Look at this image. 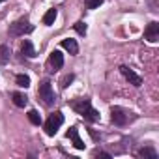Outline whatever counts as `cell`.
<instances>
[{"instance_id": "2", "label": "cell", "mask_w": 159, "mask_h": 159, "mask_svg": "<svg viewBox=\"0 0 159 159\" xmlns=\"http://www.w3.org/2000/svg\"><path fill=\"white\" fill-rule=\"evenodd\" d=\"M137 116L133 114V112H129V111H125V109H122V107H112L111 109V120H112V124L114 125H127L129 122H133Z\"/></svg>"}, {"instance_id": "17", "label": "cell", "mask_w": 159, "mask_h": 159, "mask_svg": "<svg viewBox=\"0 0 159 159\" xmlns=\"http://www.w3.org/2000/svg\"><path fill=\"white\" fill-rule=\"evenodd\" d=\"M28 120H30L34 125H39V124H41V116H39V112H38V111H34V109H32V111H28Z\"/></svg>"}, {"instance_id": "8", "label": "cell", "mask_w": 159, "mask_h": 159, "mask_svg": "<svg viewBox=\"0 0 159 159\" xmlns=\"http://www.w3.org/2000/svg\"><path fill=\"white\" fill-rule=\"evenodd\" d=\"M67 139H71V142H73V146H75L77 150H84V142H83L81 137H79V129H77V127H69Z\"/></svg>"}, {"instance_id": "10", "label": "cell", "mask_w": 159, "mask_h": 159, "mask_svg": "<svg viewBox=\"0 0 159 159\" xmlns=\"http://www.w3.org/2000/svg\"><path fill=\"white\" fill-rule=\"evenodd\" d=\"M62 47H64L66 51H69V54H77V52H79V45H77V41L71 39V38L62 39Z\"/></svg>"}, {"instance_id": "14", "label": "cell", "mask_w": 159, "mask_h": 159, "mask_svg": "<svg viewBox=\"0 0 159 159\" xmlns=\"http://www.w3.org/2000/svg\"><path fill=\"white\" fill-rule=\"evenodd\" d=\"M56 15H58V11L54 10V8H51L45 15H43V25H47V26H51L54 21H56Z\"/></svg>"}, {"instance_id": "22", "label": "cell", "mask_w": 159, "mask_h": 159, "mask_svg": "<svg viewBox=\"0 0 159 159\" xmlns=\"http://www.w3.org/2000/svg\"><path fill=\"white\" fill-rule=\"evenodd\" d=\"M0 2H4V0H0Z\"/></svg>"}, {"instance_id": "12", "label": "cell", "mask_w": 159, "mask_h": 159, "mask_svg": "<svg viewBox=\"0 0 159 159\" xmlns=\"http://www.w3.org/2000/svg\"><path fill=\"white\" fill-rule=\"evenodd\" d=\"M139 157H144V159H157V152L152 148V146H144L139 150Z\"/></svg>"}, {"instance_id": "4", "label": "cell", "mask_w": 159, "mask_h": 159, "mask_svg": "<svg viewBox=\"0 0 159 159\" xmlns=\"http://www.w3.org/2000/svg\"><path fill=\"white\" fill-rule=\"evenodd\" d=\"M32 30H34V26L30 25V21H28L26 17H21V19H17L13 25H10V36H13V38L30 34Z\"/></svg>"}, {"instance_id": "3", "label": "cell", "mask_w": 159, "mask_h": 159, "mask_svg": "<svg viewBox=\"0 0 159 159\" xmlns=\"http://www.w3.org/2000/svg\"><path fill=\"white\" fill-rule=\"evenodd\" d=\"M62 124H64V114L60 112V111H56V112H52L49 118H47V122H45V133L49 135V137H54L56 133H58V129L62 127Z\"/></svg>"}, {"instance_id": "5", "label": "cell", "mask_w": 159, "mask_h": 159, "mask_svg": "<svg viewBox=\"0 0 159 159\" xmlns=\"http://www.w3.org/2000/svg\"><path fill=\"white\" fill-rule=\"evenodd\" d=\"M38 98L47 105V107H51L52 103H54V90H52V84L49 83V81H43L41 84H39V88H38Z\"/></svg>"}, {"instance_id": "20", "label": "cell", "mask_w": 159, "mask_h": 159, "mask_svg": "<svg viewBox=\"0 0 159 159\" xmlns=\"http://www.w3.org/2000/svg\"><path fill=\"white\" fill-rule=\"evenodd\" d=\"M73 79H75V75H66V77L62 79V88H67L69 83H73Z\"/></svg>"}, {"instance_id": "19", "label": "cell", "mask_w": 159, "mask_h": 159, "mask_svg": "<svg viewBox=\"0 0 159 159\" xmlns=\"http://www.w3.org/2000/svg\"><path fill=\"white\" fill-rule=\"evenodd\" d=\"M103 4V0H86V6L90 8V10H96V8H99Z\"/></svg>"}, {"instance_id": "21", "label": "cell", "mask_w": 159, "mask_h": 159, "mask_svg": "<svg viewBox=\"0 0 159 159\" xmlns=\"http://www.w3.org/2000/svg\"><path fill=\"white\" fill-rule=\"evenodd\" d=\"M96 157H105V159H111V153H105V152H96Z\"/></svg>"}, {"instance_id": "1", "label": "cell", "mask_w": 159, "mask_h": 159, "mask_svg": "<svg viewBox=\"0 0 159 159\" xmlns=\"http://www.w3.org/2000/svg\"><path fill=\"white\" fill-rule=\"evenodd\" d=\"M71 109H73L77 114H81L84 120L92 122V124L99 122V112L92 107L90 99H77V101H71Z\"/></svg>"}, {"instance_id": "16", "label": "cell", "mask_w": 159, "mask_h": 159, "mask_svg": "<svg viewBox=\"0 0 159 159\" xmlns=\"http://www.w3.org/2000/svg\"><path fill=\"white\" fill-rule=\"evenodd\" d=\"M15 83H17L21 88H28V86H30V77L21 73V75H17V77H15Z\"/></svg>"}, {"instance_id": "6", "label": "cell", "mask_w": 159, "mask_h": 159, "mask_svg": "<svg viewBox=\"0 0 159 159\" xmlns=\"http://www.w3.org/2000/svg\"><path fill=\"white\" fill-rule=\"evenodd\" d=\"M120 71H122V75L129 81V84H133V86H140L142 84V79H140V75H137L131 67H127V66H122L120 67Z\"/></svg>"}, {"instance_id": "11", "label": "cell", "mask_w": 159, "mask_h": 159, "mask_svg": "<svg viewBox=\"0 0 159 159\" xmlns=\"http://www.w3.org/2000/svg\"><path fill=\"white\" fill-rule=\"evenodd\" d=\"M21 51H23V54H25L26 58H34V56H36V51H34V45H32L30 39H25V41H23Z\"/></svg>"}, {"instance_id": "15", "label": "cell", "mask_w": 159, "mask_h": 159, "mask_svg": "<svg viewBox=\"0 0 159 159\" xmlns=\"http://www.w3.org/2000/svg\"><path fill=\"white\" fill-rule=\"evenodd\" d=\"M10 54H11V51H10L8 45H0V64H8L10 62Z\"/></svg>"}, {"instance_id": "9", "label": "cell", "mask_w": 159, "mask_h": 159, "mask_svg": "<svg viewBox=\"0 0 159 159\" xmlns=\"http://www.w3.org/2000/svg\"><path fill=\"white\" fill-rule=\"evenodd\" d=\"M49 64L52 66V69L56 71V69H60L62 66H64V54L60 52V51H52L51 52V56H49Z\"/></svg>"}, {"instance_id": "7", "label": "cell", "mask_w": 159, "mask_h": 159, "mask_svg": "<svg viewBox=\"0 0 159 159\" xmlns=\"http://www.w3.org/2000/svg\"><path fill=\"white\" fill-rule=\"evenodd\" d=\"M144 38L150 41V43H155L157 39H159V23H150L148 26H146V30H144Z\"/></svg>"}, {"instance_id": "13", "label": "cell", "mask_w": 159, "mask_h": 159, "mask_svg": "<svg viewBox=\"0 0 159 159\" xmlns=\"http://www.w3.org/2000/svg\"><path fill=\"white\" fill-rule=\"evenodd\" d=\"M11 99H13L15 107H25V105L28 103V98H26L25 94H21V92H13V94H11Z\"/></svg>"}, {"instance_id": "18", "label": "cell", "mask_w": 159, "mask_h": 159, "mask_svg": "<svg viewBox=\"0 0 159 159\" xmlns=\"http://www.w3.org/2000/svg\"><path fill=\"white\" fill-rule=\"evenodd\" d=\"M73 28H75V32H77L79 36H84V34H86V25H84L83 21L75 23V25H73Z\"/></svg>"}]
</instances>
